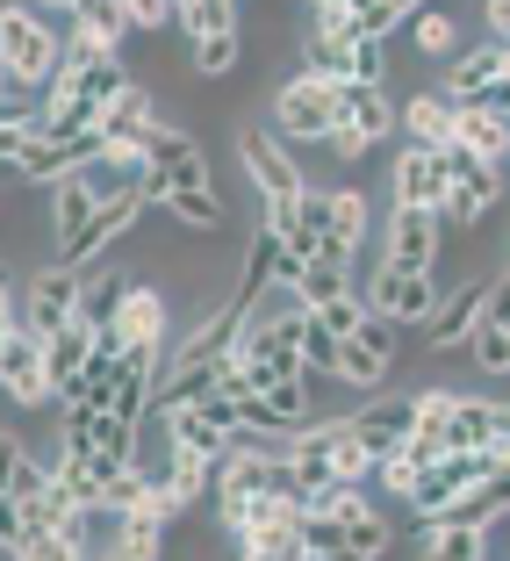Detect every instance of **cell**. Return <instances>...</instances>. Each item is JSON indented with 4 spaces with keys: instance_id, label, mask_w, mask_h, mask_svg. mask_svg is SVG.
I'll return each mask as SVG.
<instances>
[{
    "instance_id": "obj_44",
    "label": "cell",
    "mask_w": 510,
    "mask_h": 561,
    "mask_svg": "<svg viewBox=\"0 0 510 561\" xmlns=\"http://www.w3.org/2000/svg\"><path fill=\"white\" fill-rule=\"evenodd\" d=\"M482 36L510 44V0H482Z\"/></svg>"
},
{
    "instance_id": "obj_36",
    "label": "cell",
    "mask_w": 510,
    "mask_h": 561,
    "mask_svg": "<svg viewBox=\"0 0 510 561\" xmlns=\"http://www.w3.org/2000/svg\"><path fill=\"white\" fill-rule=\"evenodd\" d=\"M352 288V266H331V260H310L302 266V280H295V302L302 310H316V302H331V296H346Z\"/></svg>"
},
{
    "instance_id": "obj_10",
    "label": "cell",
    "mask_w": 510,
    "mask_h": 561,
    "mask_svg": "<svg viewBox=\"0 0 510 561\" xmlns=\"http://www.w3.org/2000/svg\"><path fill=\"white\" fill-rule=\"evenodd\" d=\"M439 296H445V280H439V274H395V266H381V274H374V296H367V310L389 317V324H403V331H417V324H431Z\"/></svg>"
},
{
    "instance_id": "obj_38",
    "label": "cell",
    "mask_w": 510,
    "mask_h": 561,
    "mask_svg": "<svg viewBox=\"0 0 510 561\" xmlns=\"http://www.w3.org/2000/svg\"><path fill=\"white\" fill-rule=\"evenodd\" d=\"M467 360H475L482 375H510V331L482 317V324H475V339H467Z\"/></svg>"
},
{
    "instance_id": "obj_5",
    "label": "cell",
    "mask_w": 510,
    "mask_h": 561,
    "mask_svg": "<svg viewBox=\"0 0 510 561\" xmlns=\"http://www.w3.org/2000/svg\"><path fill=\"white\" fill-rule=\"evenodd\" d=\"M80 288H86V266H58L50 260L44 274H30V288H22V331L50 339V331L80 324Z\"/></svg>"
},
{
    "instance_id": "obj_46",
    "label": "cell",
    "mask_w": 510,
    "mask_h": 561,
    "mask_svg": "<svg viewBox=\"0 0 510 561\" xmlns=\"http://www.w3.org/2000/svg\"><path fill=\"white\" fill-rule=\"evenodd\" d=\"M0 331H22V288H0Z\"/></svg>"
},
{
    "instance_id": "obj_24",
    "label": "cell",
    "mask_w": 510,
    "mask_h": 561,
    "mask_svg": "<svg viewBox=\"0 0 510 561\" xmlns=\"http://www.w3.org/2000/svg\"><path fill=\"white\" fill-rule=\"evenodd\" d=\"M352 432H360L367 454H395V446L410 439V397H395V403H367V411H352Z\"/></svg>"
},
{
    "instance_id": "obj_11",
    "label": "cell",
    "mask_w": 510,
    "mask_h": 561,
    "mask_svg": "<svg viewBox=\"0 0 510 561\" xmlns=\"http://www.w3.org/2000/svg\"><path fill=\"white\" fill-rule=\"evenodd\" d=\"M482 310H489V280H453V288H445V296H439V310H431V339H425V346L431 353H461L467 346V339H475V324H482Z\"/></svg>"
},
{
    "instance_id": "obj_8",
    "label": "cell",
    "mask_w": 510,
    "mask_h": 561,
    "mask_svg": "<svg viewBox=\"0 0 510 561\" xmlns=\"http://www.w3.org/2000/svg\"><path fill=\"white\" fill-rule=\"evenodd\" d=\"M381 266H395V274H439L445 266V224L431 209H395Z\"/></svg>"
},
{
    "instance_id": "obj_52",
    "label": "cell",
    "mask_w": 510,
    "mask_h": 561,
    "mask_svg": "<svg viewBox=\"0 0 510 561\" xmlns=\"http://www.w3.org/2000/svg\"><path fill=\"white\" fill-rule=\"evenodd\" d=\"M503 80H510V44H503Z\"/></svg>"
},
{
    "instance_id": "obj_21",
    "label": "cell",
    "mask_w": 510,
    "mask_h": 561,
    "mask_svg": "<svg viewBox=\"0 0 510 561\" xmlns=\"http://www.w3.org/2000/svg\"><path fill=\"white\" fill-rule=\"evenodd\" d=\"M159 209L173 216L181 231H195V238H216L223 224H231V202L216 195V187H173V195H165Z\"/></svg>"
},
{
    "instance_id": "obj_1",
    "label": "cell",
    "mask_w": 510,
    "mask_h": 561,
    "mask_svg": "<svg viewBox=\"0 0 510 561\" xmlns=\"http://www.w3.org/2000/svg\"><path fill=\"white\" fill-rule=\"evenodd\" d=\"M231 360L252 367V389H274V381H310L302 375V302H288L280 317H259L245 310L231 339Z\"/></svg>"
},
{
    "instance_id": "obj_18",
    "label": "cell",
    "mask_w": 510,
    "mask_h": 561,
    "mask_svg": "<svg viewBox=\"0 0 510 561\" xmlns=\"http://www.w3.org/2000/svg\"><path fill=\"white\" fill-rule=\"evenodd\" d=\"M482 554H489V526L417 518V561H482Z\"/></svg>"
},
{
    "instance_id": "obj_53",
    "label": "cell",
    "mask_w": 510,
    "mask_h": 561,
    "mask_svg": "<svg viewBox=\"0 0 510 561\" xmlns=\"http://www.w3.org/2000/svg\"><path fill=\"white\" fill-rule=\"evenodd\" d=\"M482 561H489V554H482Z\"/></svg>"
},
{
    "instance_id": "obj_22",
    "label": "cell",
    "mask_w": 510,
    "mask_h": 561,
    "mask_svg": "<svg viewBox=\"0 0 510 561\" xmlns=\"http://www.w3.org/2000/svg\"><path fill=\"white\" fill-rule=\"evenodd\" d=\"M367 224H374V202H367L360 187H331V195H324V238H331V245L360 252L367 245Z\"/></svg>"
},
{
    "instance_id": "obj_49",
    "label": "cell",
    "mask_w": 510,
    "mask_h": 561,
    "mask_svg": "<svg viewBox=\"0 0 510 561\" xmlns=\"http://www.w3.org/2000/svg\"><path fill=\"white\" fill-rule=\"evenodd\" d=\"M0 288H15V266H8V260H0Z\"/></svg>"
},
{
    "instance_id": "obj_20",
    "label": "cell",
    "mask_w": 510,
    "mask_h": 561,
    "mask_svg": "<svg viewBox=\"0 0 510 561\" xmlns=\"http://www.w3.org/2000/svg\"><path fill=\"white\" fill-rule=\"evenodd\" d=\"M159 490L173 496V512H195L201 496H216V461H209V454H187V446H173V454H165Z\"/></svg>"
},
{
    "instance_id": "obj_41",
    "label": "cell",
    "mask_w": 510,
    "mask_h": 561,
    "mask_svg": "<svg viewBox=\"0 0 510 561\" xmlns=\"http://www.w3.org/2000/svg\"><path fill=\"white\" fill-rule=\"evenodd\" d=\"M22 461H30V439H22L15 425H0V496L15 490V476H22Z\"/></svg>"
},
{
    "instance_id": "obj_31",
    "label": "cell",
    "mask_w": 510,
    "mask_h": 561,
    "mask_svg": "<svg viewBox=\"0 0 510 561\" xmlns=\"http://www.w3.org/2000/svg\"><path fill=\"white\" fill-rule=\"evenodd\" d=\"M173 22L187 30V44H201V36L237 30V0H173Z\"/></svg>"
},
{
    "instance_id": "obj_26",
    "label": "cell",
    "mask_w": 510,
    "mask_h": 561,
    "mask_svg": "<svg viewBox=\"0 0 510 561\" xmlns=\"http://www.w3.org/2000/svg\"><path fill=\"white\" fill-rule=\"evenodd\" d=\"M510 512V468H496V476H482V482H467L453 504H445L439 518H461V526H496V518Z\"/></svg>"
},
{
    "instance_id": "obj_4",
    "label": "cell",
    "mask_w": 510,
    "mask_h": 561,
    "mask_svg": "<svg viewBox=\"0 0 510 561\" xmlns=\"http://www.w3.org/2000/svg\"><path fill=\"white\" fill-rule=\"evenodd\" d=\"M338 130V87L316 80V72H295V80L274 94V137L288 145H324Z\"/></svg>"
},
{
    "instance_id": "obj_16",
    "label": "cell",
    "mask_w": 510,
    "mask_h": 561,
    "mask_svg": "<svg viewBox=\"0 0 510 561\" xmlns=\"http://www.w3.org/2000/svg\"><path fill=\"white\" fill-rule=\"evenodd\" d=\"M338 130L381 145V137L395 130V94L381 80H346V87H338Z\"/></svg>"
},
{
    "instance_id": "obj_37",
    "label": "cell",
    "mask_w": 510,
    "mask_h": 561,
    "mask_svg": "<svg viewBox=\"0 0 510 561\" xmlns=\"http://www.w3.org/2000/svg\"><path fill=\"white\" fill-rule=\"evenodd\" d=\"M417 476H425V461H417L410 446H395V454H381V461H374V482H381V490L395 496V504H410Z\"/></svg>"
},
{
    "instance_id": "obj_42",
    "label": "cell",
    "mask_w": 510,
    "mask_h": 561,
    "mask_svg": "<svg viewBox=\"0 0 510 561\" xmlns=\"http://www.w3.org/2000/svg\"><path fill=\"white\" fill-rule=\"evenodd\" d=\"M123 15H130V30H165L173 22V0H123Z\"/></svg>"
},
{
    "instance_id": "obj_50",
    "label": "cell",
    "mask_w": 510,
    "mask_h": 561,
    "mask_svg": "<svg viewBox=\"0 0 510 561\" xmlns=\"http://www.w3.org/2000/svg\"><path fill=\"white\" fill-rule=\"evenodd\" d=\"M94 561H123V554H116V547H94Z\"/></svg>"
},
{
    "instance_id": "obj_7",
    "label": "cell",
    "mask_w": 510,
    "mask_h": 561,
    "mask_svg": "<svg viewBox=\"0 0 510 561\" xmlns=\"http://www.w3.org/2000/svg\"><path fill=\"white\" fill-rule=\"evenodd\" d=\"M395 353H403V324H389V317L367 310V324L352 331V339H338V367L331 375L352 381V389H381L395 367Z\"/></svg>"
},
{
    "instance_id": "obj_19",
    "label": "cell",
    "mask_w": 510,
    "mask_h": 561,
    "mask_svg": "<svg viewBox=\"0 0 510 561\" xmlns=\"http://www.w3.org/2000/svg\"><path fill=\"white\" fill-rule=\"evenodd\" d=\"M50 482H58V496H66L72 512L94 518V512H101V482H108V468H101L94 454H66V446H58V454H50Z\"/></svg>"
},
{
    "instance_id": "obj_45",
    "label": "cell",
    "mask_w": 510,
    "mask_h": 561,
    "mask_svg": "<svg viewBox=\"0 0 510 561\" xmlns=\"http://www.w3.org/2000/svg\"><path fill=\"white\" fill-rule=\"evenodd\" d=\"M324 145H331V159H346V165H352V159H367V151H374V145H367V137H352V130H331Z\"/></svg>"
},
{
    "instance_id": "obj_35",
    "label": "cell",
    "mask_w": 510,
    "mask_h": 561,
    "mask_svg": "<svg viewBox=\"0 0 510 561\" xmlns=\"http://www.w3.org/2000/svg\"><path fill=\"white\" fill-rule=\"evenodd\" d=\"M201 137H187L181 123H165V116H151L144 123V145H137V165H173L181 151H195Z\"/></svg>"
},
{
    "instance_id": "obj_47",
    "label": "cell",
    "mask_w": 510,
    "mask_h": 561,
    "mask_svg": "<svg viewBox=\"0 0 510 561\" xmlns=\"http://www.w3.org/2000/svg\"><path fill=\"white\" fill-rule=\"evenodd\" d=\"M36 15H80V0H30Z\"/></svg>"
},
{
    "instance_id": "obj_12",
    "label": "cell",
    "mask_w": 510,
    "mask_h": 561,
    "mask_svg": "<svg viewBox=\"0 0 510 561\" xmlns=\"http://www.w3.org/2000/svg\"><path fill=\"white\" fill-rule=\"evenodd\" d=\"M302 425H316L310 381H274V389H252L245 397V432H280V439H295Z\"/></svg>"
},
{
    "instance_id": "obj_17",
    "label": "cell",
    "mask_w": 510,
    "mask_h": 561,
    "mask_svg": "<svg viewBox=\"0 0 510 561\" xmlns=\"http://www.w3.org/2000/svg\"><path fill=\"white\" fill-rule=\"evenodd\" d=\"M395 123L410 130L417 151H445V145H453V123H461V108H453L439 87H417V94L395 101Z\"/></svg>"
},
{
    "instance_id": "obj_9",
    "label": "cell",
    "mask_w": 510,
    "mask_h": 561,
    "mask_svg": "<svg viewBox=\"0 0 510 561\" xmlns=\"http://www.w3.org/2000/svg\"><path fill=\"white\" fill-rule=\"evenodd\" d=\"M123 339V346H173V296H165L159 280L130 274V288H123L116 302V324H108Z\"/></svg>"
},
{
    "instance_id": "obj_6",
    "label": "cell",
    "mask_w": 510,
    "mask_h": 561,
    "mask_svg": "<svg viewBox=\"0 0 510 561\" xmlns=\"http://www.w3.org/2000/svg\"><path fill=\"white\" fill-rule=\"evenodd\" d=\"M0 397L15 403V411H44V403H58L50 367H44V339H36V331H0Z\"/></svg>"
},
{
    "instance_id": "obj_14",
    "label": "cell",
    "mask_w": 510,
    "mask_h": 561,
    "mask_svg": "<svg viewBox=\"0 0 510 561\" xmlns=\"http://www.w3.org/2000/svg\"><path fill=\"white\" fill-rule=\"evenodd\" d=\"M453 411H461V389H417L410 397V454L417 461H439L453 454Z\"/></svg>"
},
{
    "instance_id": "obj_33",
    "label": "cell",
    "mask_w": 510,
    "mask_h": 561,
    "mask_svg": "<svg viewBox=\"0 0 510 561\" xmlns=\"http://www.w3.org/2000/svg\"><path fill=\"white\" fill-rule=\"evenodd\" d=\"M352 50H360V44H331V36H310V30H302V72H316V80H331V87H346L352 80Z\"/></svg>"
},
{
    "instance_id": "obj_3",
    "label": "cell",
    "mask_w": 510,
    "mask_h": 561,
    "mask_svg": "<svg viewBox=\"0 0 510 561\" xmlns=\"http://www.w3.org/2000/svg\"><path fill=\"white\" fill-rule=\"evenodd\" d=\"M237 165H245L259 209H266V202H302V195H310L295 151H288V137H274V123H266V130H259V123H237Z\"/></svg>"
},
{
    "instance_id": "obj_40",
    "label": "cell",
    "mask_w": 510,
    "mask_h": 561,
    "mask_svg": "<svg viewBox=\"0 0 510 561\" xmlns=\"http://www.w3.org/2000/svg\"><path fill=\"white\" fill-rule=\"evenodd\" d=\"M331 367H338V339L302 310V375H331Z\"/></svg>"
},
{
    "instance_id": "obj_29",
    "label": "cell",
    "mask_w": 510,
    "mask_h": 561,
    "mask_svg": "<svg viewBox=\"0 0 510 561\" xmlns=\"http://www.w3.org/2000/svg\"><path fill=\"white\" fill-rule=\"evenodd\" d=\"M86 346H94V331H86V324H66V331H50V339H44V367H50V389H58V397L86 375Z\"/></svg>"
},
{
    "instance_id": "obj_27",
    "label": "cell",
    "mask_w": 510,
    "mask_h": 561,
    "mask_svg": "<svg viewBox=\"0 0 510 561\" xmlns=\"http://www.w3.org/2000/svg\"><path fill=\"white\" fill-rule=\"evenodd\" d=\"M72 44H94V50H123L130 44V15H123V0H80V15H72Z\"/></svg>"
},
{
    "instance_id": "obj_15",
    "label": "cell",
    "mask_w": 510,
    "mask_h": 561,
    "mask_svg": "<svg viewBox=\"0 0 510 561\" xmlns=\"http://www.w3.org/2000/svg\"><path fill=\"white\" fill-rule=\"evenodd\" d=\"M389 187H395V209H431V216H439V202H445V187H453V173H445L439 151H417V145H410L403 159H395Z\"/></svg>"
},
{
    "instance_id": "obj_2",
    "label": "cell",
    "mask_w": 510,
    "mask_h": 561,
    "mask_svg": "<svg viewBox=\"0 0 510 561\" xmlns=\"http://www.w3.org/2000/svg\"><path fill=\"white\" fill-rule=\"evenodd\" d=\"M0 66H8V80H15L22 94H44V87L58 80V66H66V36L50 30L30 0H8V8H0Z\"/></svg>"
},
{
    "instance_id": "obj_28",
    "label": "cell",
    "mask_w": 510,
    "mask_h": 561,
    "mask_svg": "<svg viewBox=\"0 0 510 561\" xmlns=\"http://www.w3.org/2000/svg\"><path fill=\"white\" fill-rule=\"evenodd\" d=\"M403 30H410V50L417 58H425V66H445V58H453V50H461V22L445 15V8H417L410 22H403Z\"/></svg>"
},
{
    "instance_id": "obj_23",
    "label": "cell",
    "mask_w": 510,
    "mask_h": 561,
    "mask_svg": "<svg viewBox=\"0 0 510 561\" xmlns=\"http://www.w3.org/2000/svg\"><path fill=\"white\" fill-rule=\"evenodd\" d=\"M159 425H165V446H187V454H209V461H223L231 454V432H216L209 417L195 411V403H173V411H159Z\"/></svg>"
},
{
    "instance_id": "obj_51",
    "label": "cell",
    "mask_w": 510,
    "mask_h": 561,
    "mask_svg": "<svg viewBox=\"0 0 510 561\" xmlns=\"http://www.w3.org/2000/svg\"><path fill=\"white\" fill-rule=\"evenodd\" d=\"M316 561H360V554H346V547H338V554H316Z\"/></svg>"
},
{
    "instance_id": "obj_43",
    "label": "cell",
    "mask_w": 510,
    "mask_h": 561,
    "mask_svg": "<svg viewBox=\"0 0 510 561\" xmlns=\"http://www.w3.org/2000/svg\"><path fill=\"white\" fill-rule=\"evenodd\" d=\"M22 540H30V518H22V504H15V496H0V547L15 554Z\"/></svg>"
},
{
    "instance_id": "obj_34",
    "label": "cell",
    "mask_w": 510,
    "mask_h": 561,
    "mask_svg": "<svg viewBox=\"0 0 510 561\" xmlns=\"http://www.w3.org/2000/svg\"><path fill=\"white\" fill-rule=\"evenodd\" d=\"M395 547V526L374 512V504H360V512L346 518V554H360V561H381Z\"/></svg>"
},
{
    "instance_id": "obj_13",
    "label": "cell",
    "mask_w": 510,
    "mask_h": 561,
    "mask_svg": "<svg viewBox=\"0 0 510 561\" xmlns=\"http://www.w3.org/2000/svg\"><path fill=\"white\" fill-rule=\"evenodd\" d=\"M496 80H503V44H496V36H482V44H467V50H453V58H445L439 94L453 101V108H467V101H482Z\"/></svg>"
},
{
    "instance_id": "obj_30",
    "label": "cell",
    "mask_w": 510,
    "mask_h": 561,
    "mask_svg": "<svg viewBox=\"0 0 510 561\" xmlns=\"http://www.w3.org/2000/svg\"><path fill=\"white\" fill-rule=\"evenodd\" d=\"M123 288H130V274H116V266H86V288H80V324H86V331L116 324Z\"/></svg>"
},
{
    "instance_id": "obj_48",
    "label": "cell",
    "mask_w": 510,
    "mask_h": 561,
    "mask_svg": "<svg viewBox=\"0 0 510 561\" xmlns=\"http://www.w3.org/2000/svg\"><path fill=\"white\" fill-rule=\"evenodd\" d=\"M8 94H22V87H15V80H8V66H0V101H8Z\"/></svg>"
},
{
    "instance_id": "obj_25",
    "label": "cell",
    "mask_w": 510,
    "mask_h": 561,
    "mask_svg": "<svg viewBox=\"0 0 510 561\" xmlns=\"http://www.w3.org/2000/svg\"><path fill=\"white\" fill-rule=\"evenodd\" d=\"M453 145L475 151L482 165H503V159H510V116H496V108H461V123H453Z\"/></svg>"
},
{
    "instance_id": "obj_39",
    "label": "cell",
    "mask_w": 510,
    "mask_h": 561,
    "mask_svg": "<svg viewBox=\"0 0 510 561\" xmlns=\"http://www.w3.org/2000/svg\"><path fill=\"white\" fill-rule=\"evenodd\" d=\"M310 317H316V324L331 331V339H352V331L367 324V296H352V288H346V296H331V302H316Z\"/></svg>"
},
{
    "instance_id": "obj_32",
    "label": "cell",
    "mask_w": 510,
    "mask_h": 561,
    "mask_svg": "<svg viewBox=\"0 0 510 561\" xmlns=\"http://www.w3.org/2000/svg\"><path fill=\"white\" fill-rule=\"evenodd\" d=\"M237 58H245V30H223V36H201V44H187V66H195L201 80H223V72H237Z\"/></svg>"
}]
</instances>
